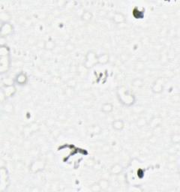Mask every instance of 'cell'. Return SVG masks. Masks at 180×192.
Masks as SVG:
<instances>
[{
  "label": "cell",
  "instance_id": "cell-19",
  "mask_svg": "<svg viewBox=\"0 0 180 192\" xmlns=\"http://www.w3.org/2000/svg\"><path fill=\"white\" fill-rule=\"evenodd\" d=\"M74 93H75L74 88L69 87V86H68V88H67L65 91V95L67 96V97H68V98H72V97L74 95Z\"/></svg>",
  "mask_w": 180,
  "mask_h": 192
},
{
  "label": "cell",
  "instance_id": "cell-21",
  "mask_svg": "<svg viewBox=\"0 0 180 192\" xmlns=\"http://www.w3.org/2000/svg\"><path fill=\"white\" fill-rule=\"evenodd\" d=\"M132 85L136 87H141L143 86V80L140 78H136L132 81Z\"/></svg>",
  "mask_w": 180,
  "mask_h": 192
},
{
  "label": "cell",
  "instance_id": "cell-17",
  "mask_svg": "<svg viewBox=\"0 0 180 192\" xmlns=\"http://www.w3.org/2000/svg\"><path fill=\"white\" fill-rule=\"evenodd\" d=\"M93 18V14L90 12H88V11H86L83 13L81 16V20L84 22H89L92 20Z\"/></svg>",
  "mask_w": 180,
  "mask_h": 192
},
{
  "label": "cell",
  "instance_id": "cell-10",
  "mask_svg": "<svg viewBox=\"0 0 180 192\" xmlns=\"http://www.w3.org/2000/svg\"><path fill=\"white\" fill-rule=\"evenodd\" d=\"M124 122L122 119H116L112 122V128L116 131H122L124 128Z\"/></svg>",
  "mask_w": 180,
  "mask_h": 192
},
{
  "label": "cell",
  "instance_id": "cell-23",
  "mask_svg": "<svg viewBox=\"0 0 180 192\" xmlns=\"http://www.w3.org/2000/svg\"><path fill=\"white\" fill-rule=\"evenodd\" d=\"M4 110H5V113H11L14 112V107L12 104H5V106L4 107Z\"/></svg>",
  "mask_w": 180,
  "mask_h": 192
},
{
  "label": "cell",
  "instance_id": "cell-18",
  "mask_svg": "<svg viewBox=\"0 0 180 192\" xmlns=\"http://www.w3.org/2000/svg\"><path fill=\"white\" fill-rule=\"evenodd\" d=\"M89 133L92 134H96L100 133L101 131V128L99 127L98 126H90L89 128Z\"/></svg>",
  "mask_w": 180,
  "mask_h": 192
},
{
  "label": "cell",
  "instance_id": "cell-7",
  "mask_svg": "<svg viewBox=\"0 0 180 192\" xmlns=\"http://www.w3.org/2000/svg\"><path fill=\"white\" fill-rule=\"evenodd\" d=\"M2 94L5 98H10L16 92V88L14 85H5L2 89Z\"/></svg>",
  "mask_w": 180,
  "mask_h": 192
},
{
  "label": "cell",
  "instance_id": "cell-24",
  "mask_svg": "<svg viewBox=\"0 0 180 192\" xmlns=\"http://www.w3.org/2000/svg\"><path fill=\"white\" fill-rule=\"evenodd\" d=\"M128 191L131 192H138V191H143V189L140 187L138 186H132L131 188H128Z\"/></svg>",
  "mask_w": 180,
  "mask_h": 192
},
{
  "label": "cell",
  "instance_id": "cell-22",
  "mask_svg": "<svg viewBox=\"0 0 180 192\" xmlns=\"http://www.w3.org/2000/svg\"><path fill=\"white\" fill-rule=\"evenodd\" d=\"M89 189L92 191L93 192H99L101 191V189L100 188V186H99L98 182H95L94 184L92 185L90 187H89Z\"/></svg>",
  "mask_w": 180,
  "mask_h": 192
},
{
  "label": "cell",
  "instance_id": "cell-9",
  "mask_svg": "<svg viewBox=\"0 0 180 192\" xmlns=\"http://www.w3.org/2000/svg\"><path fill=\"white\" fill-rule=\"evenodd\" d=\"M113 21L116 24H119V23H125L126 21V18L123 14L120 13V12H116L113 14V16L112 17Z\"/></svg>",
  "mask_w": 180,
  "mask_h": 192
},
{
  "label": "cell",
  "instance_id": "cell-8",
  "mask_svg": "<svg viewBox=\"0 0 180 192\" xmlns=\"http://www.w3.org/2000/svg\"><path fill=\"white\" fill-rule=\"evenodd\" d=\"M161 123H162V118L160 117V116H154V117L152 118V119L147 122L149 126L152 129L160 127Z\"/></svg>",
  "mask_w": 180,
  "mask_h": 192
},
{
  "label": "cell",
  "instance_id": "cell-12",
  "mask_svg": "<svg viewBox=\"0 0 180 192\" xmlns=\"http://www.w3.org/2000/svg\"><path fill=\"white\" fill-rule=\"evenodd\" d=\"M123 171V167L119 164H116L111 167L110 172L112 175H119Z\"/></svg>",
  "mask_w": 180,
  "mask_h": 192
},
{
  "label": "cell",
  "instance_id": "cell-2",
  "mask_svg": "<svg viewBox=\"0 0 180 192\" xmlns=\"http://www.w3.org/2000/svg\"><path fill=\"white\" fill-rule=\"evenodd\" d=\"M1 57H0V64H1V71L2 73H5L8 70L10 65V58H9V50L6 46L2 45L1 47Z\"/></svg>",
  "mask_w": 180,
  "mask_h": 192
},
{
  "label": "cell",
  "instance_id": "cell-14",
  "mask_svg": "<svg viewBox=\"0 0 180 192\" xmlns=\"http://www.w3.org/2000/svg\"><path fill=\"white\" fill-rule=\"evenodd\" d=\"M56 46V44L55 41H52V40H48V41L44 42V48L45 50H47V51H53V49H55Z\"/></svg>",
  "mask_w": 180,
  "mask_h": 192
},
{
  "label": "cell",
  "instance_id": "cell-25",
  "mask_svg": "<svg viewBox=\"0 0 180 192\" xmlns=\"http://www.w3.org/2000/svg\"><path fill=\"white\" fill-rule=\"evenodd\" d=\"M77 81L74 80V79H70L68 81V86L69 87H72V88H74L75 86H76Z\"/></svg>",
  "mask_w": 180,
  "mask_h": 192
},
{
  "label": "cell",
  "instance_id": "cell-3",
  "mask_svg": "<svg viewBox=\"0 0 180 192\" xmlns=\"http://www.w3.org/2000/svg\"><path fill=\"white\" fill-rule=\"evenodd\" d=\"M98 64V56L96 53L94 51H89L86 53V59H85L84 62H83V65L84 68L89 69H92L95 65Z\"/></svg>",
  "mask_w": 180,
  "mask_h": 192
},
{
  "label": "cell",
  "instance_id": "cell-26",
  "mask_svg": "<svg viewBox=\"0 0 180 192\" xmlns=\"http://www.w3.org/2000/svg\"><path fill=\"white\" fill-rule=\"evenodd\" d=\"M65 49L68 51H72L74 49V45L73 44L68 43V44H67V45L65 46Z\"/></svg>",
  "mask_w": 180,
  "mask_h": 192
},
{
  "label": "cell",
  "instance_id": "cell-6",
  "mask_svg": "<svg viewBox=\"0 0 180 192\" xmlns=\"http://www.w3.org/2000/svg\"><path fill=\"white\" fill-rule=\"evenodd\" d=\"M13 32V26L10 24L8 22L7 23H2L0 30V34L2 37H6L10 35Z\"/></svg>",
  "mask_w": 180,
  "mask_h": 192
},
{
  "label": "cell",
  "instance_id": "cell-13",
  "mask_svg": "<svg viewBox=\"0 0 180 192\" xmlns=\"http://www.w3.org/2000/svg\"><path fill=\"white\" fill-rule=\"evenodd\" d=\"M17 83L19 85H25L27 82V76L25 73H20L15 79Z\"/></svg>",
  "mask_w": 180,
  "mask_h": 192
},
{
  "label": "cell",
  "instance_id": "cell-15",
  "mask_svg": "<svg viewBox=\"0 0 180 192\" xmlns=\"http://www.w3.org/2000/svg\"><path fill=\"white\" fill-rule=\"evenodd\" d=\"M113 110V106L111 103H105L101 106V111L104 113H109L112 112Z\"/></svg>",
  "mask_w": 180,
  "mask_h": 192
},
{
  "label": "cell",
  "instance_id": "cell-20",
  "mask_svg": "<svg viewBox=\"0 0 180 192\" xmlns=\"http://www.w3.org/2000/svg\"><path fill=\"white\" fill-rule=\"evenodd\" d=\"M171 142L174 144H179L180 142V134L179 133L173 134L172 136H171Z\"/></svg>",
  "mask_w": 180,
  "mask_h": 192
},
{
  "label": "cell",
  "instance_id": "cell-5",
  "mask_svg": "<svg viewBox=\"0 0 180 192\" xmlns=\"http://www.w3.org/2000/svg\"><path fill=\"white\" fill-rule=\"evenodd\" d=\"M164 83H165V82H164V79L161 78V77L158 78L153 83V86H152V91H153V92L155 93V94H159V93L162 92L163 90H164Z\"/></svg>",
  "mask_w": 180,
  "mask_h": 192
},
{
  "label": "cell",
  "instance_id": "cell-11",
  "mask_svg": "<svg viewBox=\"0 0 180 192\" xmlns=\"http://www.w3.org/2000/svg\"><path fill=\"white\" fill-rule=\"evenodd\" d=\"M109 61H110V56L108 53H104L98 56V64L105 65V64L108 63Z\"/></svg>",
  "mask_w": 180,
  "mask_h": 192
},
{
  "label": "cell",
  "instance_id": "cell-4",
  "mask_svg": "<svg viewBox=\"0 0 180 192\" xmlns=\"http://www.w3.org/2000/svg\"><path fill=\"white\" fill-rule=\"evenodd\" d=\"M46 166V163L43 160L38 159L33 161L31 165H29V170L33 173H38L40 171L43 170Z\"/></svg>",
  "mask_w": 180,
  "mask_h": 192
},
{
  "label": "cell",
  "instance_id": "cell-16",
  "mask_svg": "<svg viewBox=\"0 0 180 192\" xmlns=\"http://www.w3.org/2000/svg\"><path fill=\"white\" fill-rule=\"evenodd\" d=\"M98 184L99 186H100V188H101V191H106L108 189V188L110 187V182H109L107 179H100L99 180Z\"/></svg>",
  "mask_w": 180,
  "mask_h": 192
},
{
  "label": "cell",
  "instance_id": "cell-1",
  "mask_svg": "<svg viewBox=\"0 0 180 192\" xmlns=\"http://www.w3.org/2000/svg\"><path fill=\"white\" fill-rule=\"evenodd\" d=\"M117 95H118L119 101L125 106H131L135 101L134 96L131 94L124 86L119 87L118 89Z\"/></svg>",
  "mask_w": 180,
  "mask_h": 192
}]
</instances>
